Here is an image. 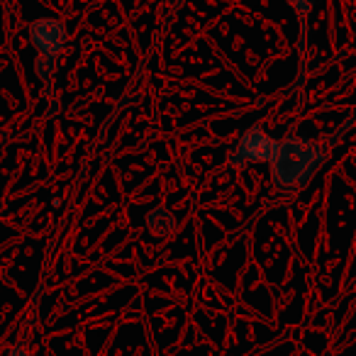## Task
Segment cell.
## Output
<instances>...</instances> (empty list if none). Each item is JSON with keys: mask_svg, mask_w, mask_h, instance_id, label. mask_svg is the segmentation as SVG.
<instances>
[{"mask_svg": "<svg viewBox=\"0 0 356 356\" xmlns=\"http://www.w3.org/2000/svg\"><path fill=\"white\" fill-rule=\"evenodd\" d=\"M322 163H325V149L320 144L310 139L288 137L286 142H278L276 159L271 161L273 184L283 191H296L315 176Z\"/></svg>", "mask_w": 356, "mask_h": 356, "instance_id": "obj_1", "label": "cell"}, {"mask_svg": "<svg viewBox=\"0 0 356 356\" xmlns=\"http://www.w3.org/2000/svg\"><path fill=\"white\" fill-rule=\"evenodd\" d=\"M30 37L37 49V76L42 81H49L56 69V59L66 44L64 25L54 17H42V20L32 22Z\"/></svg>", "mask_w": 356, "mask_h": 356, "instance_id": "obj_2", "label": "cell"}, {"mask_svg": "<svg viewBox=\"0 0 356 356\" xmlns=\"http://www.w3.org/2000/svg\"><path fill=\"white\" fill-rule=\"evenodd\" d=\"M276 152H278V142H273L261 127H252L244 132L237 149L232 152V163L234 166H244L249 161L271 163L276 159Z\"/></svg>", "mask_w": 356, "mask_h": 356, "instance_id": "obj_3", "label": "cell"}, {"mask_svg": "<svg viewBox=\"0 0 356 356\" xmlns=\"http://www.w3.org/2000/svg\"><path fill=\"white\" fill-rule=\"evenodd\" d=\"M288 6L293 8V13H296V15L300 17L302 27H305V17L310 15L312 6H315V0H288Z\"/></svg>", "mask_w": 356, "mask_h": 356, "instance_id": "obj_4", "label": "cell"}]
</instances>
